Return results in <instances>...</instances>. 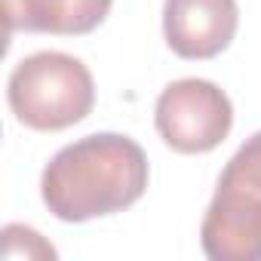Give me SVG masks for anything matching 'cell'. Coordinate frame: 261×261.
Returning <instances> with one entry per match:
<instances>
[{"label": "cell", "mask_w": 261, "mask_h": 261, "mask_svg": "<svg viewBox=\"0 0 261 261\" xmlns=\"http://www.w3.org/2000/svg\"><path fill=\"white\" fill-rule=\"evenodd\" d=\"M7 98L22 126L56 133L89 117L95 83L89 68L68 53H34L13 68Z\"/></svg>", "instance_id": "2"}, {"label": "cell", "mask_w": 261, "mask_h": 261, "mask_svg": "<svg viewBox=\"0 0 261 261\" xmlns=\"http://www.w3.org/2000/svg\"><path fill=\"white\" fill-rule=\"evenodd\" d=\"M160 139L178 154H209L215 151L233 126L230 98L200 77H185L169 83L154 108Z\"/></svg>", "instance_id": "3"}, {"label": "cell", "mask_w": 261, "mask_h": 261, "mask_svg": "<svg viewBox=\"0 0 261 261\" xmlns=\"http://www.w3.org/2000/svg\"><path fill=\"white\" fill-rule=\"evenodd\" d=\"M148 175V157L133 139L95 133L62 148L46 163L40 194L59 221L77 224L129 209L142 200Z\"/></svg>", "instance_id": "1"}, {"label": "cell", "mask_w": 261, "mask_h": 261, "mask_svg": "<svg viewBox=\"0 0 261 261\" xmlns=\"http://www.w3.org/2000/svg\"><path fill=\"white\" fill-rule=\"evenodd\" d=\"M221 178L246 185V188H252V191L261 194V133H255L252 139H246L240 145V151L227 160Z\"/></svg>", "instance_id": "7"}, {"label": "cell", "mask_w": 261, "mask_h": 261, "mask_svg": "<svg viewBox=\"0 0 261 261\" xmlns=\"http://www.w3.org/2000/svg\"><path fill=\"white\" fill-rule=\"evenodd\" d=\"M114 0H4L10 31L31 34H89L95 31Z\"/></svg>", "instance_id": "6"}, {"label": "cell", "mask_w": 261, "mask_h": 261, "mask_svg": "<svg viewBox=\"0 0 261 261\" xmlns=\"http://www.w3.org/2000/svg\"><path fill=\"white\" fill-rule=\"evenodd\" d=\"M237 0H166L163 34L181 59H215L237 34Z\"/></svg>", "instance_id": "5"}, {"label": "cell", "mask_w": 261, "mask_h": 261, "mask_svg": "<svg viewBox=\"0 0 261 261\" xmlns=\"http://www.w3.org/2000/svg\"><path fill=\"white\" fill-rule=\"evenodd\" d=\"M200 246L212 261H261V194L218 178L200 224Z\"/></svg>", "instance_id": "4"}]
</instances>
